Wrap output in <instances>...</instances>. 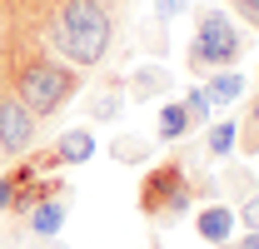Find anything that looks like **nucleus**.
<instances>
[{"label":"nucleus","mask_w":259,"mask_h":249,"mask_svg":"<svg viewBox=\"0 0 259 249\" xmlns=\"http://www.w3.org/2000/svg\"><path fill=\"white\" fill-rule=\"evenodd\" d=\"M180 100H185V110H190V120H194V124H209V120H214V105H209L204 85H190Z\"/></svg>","instance_id":"nucleus-16"},{"label":"nucleus","mask_w":259,"mask_h":249,"mask_svg":"<svg viewBox=\"0 0 259 249\" xmlns=\"http://www.w3.org/2000/svg\"><path fill=\"white\" fill-rule=\"evenodd\" d=\"M155 249H160V244H155Z\"/></svg>","instance_id":"nucleus-23"},{"label":"nucleus","mask_w":259,"mask_h":249,"mask_svg":"<svg viewBox=\"0 0 259 249\" xmlns=\"http://www.w3.org/2000/svg\"><path fill=\"white\" fill-rule=\"evenodd\" d=\"M0 249H20V229H10V234H0Z\"/></svg>","instance_id":"nucleus-21"},{"label":"nucleus","mask_w":259,"mask_h":249,"mask_svg":"<svg viewBox=\"0 0 259 249\" xmlns=\"http://www.w3.org/2000/svg\"><path fill=\"white\" fill-rule=\"evenodd\" d=\"M0 80L25 100V110L35 120H50V115H60L65 105L75 100L85 75L70 60H60L55 50H45L40 40H30L20 25H10V40L0 50Z\"/></svg>","instance_id":"nucleus-2"},{"label":"nucleus","mask_w":259,"mask_h":249,"mask_svg":"<svg viewBox=\"0 0 259 249\" xmlns=\"http://www.w3.org/2000/svg\"><path fill=\"white\" fill-rule=\"evenodd\" d=\"M90 155H95V135H90V130H60V140L35 159V164H40V170H55V164H85Z\"/></svg>","instance_id":"nucleus-7"},{"label":"nucleus","mask_w":259,"mask_h":249,"mask_svg":"<svg viewBox=\"0 0 259 249\" xmlns=\"http://www.w3.org/2000/svg\"><path fill=\"white\" fill-rule=\"evenodd\" d=\"M239 219H244L249 229H259V194H249V199L239 204Z\"/></svg>","instance_id":"nucleus-18"},{"label":"nucleus","mask_w":259,"mask_h":249,"mask_svg":"<svg viewBox=\"0 0 259 249\" xmlns=\"http://www.w3.org/2000/svg\"><path fill=\"white\" fill-rule=\"evenodd\" d=\"M229 249H259V229H249V234H239Z\"/></svg>","instance_id":"nucleus-20"},{"label":"nucleus","mask_w":259,"mask_h":249,"mask_svg":"<svg viewBox=\"0 0 259 249\" xmlns=\"http://www.w3.org/2000/svg\"><path fill=\"white\" fill-rule=\"evenodd\" d=\"M35 175H40V164H15V170H5V175H0V215H10L15 189L25 185V180H35Z\"/></svg>","instance_id":"nucleus-15"},{"label":"nucleus","mask_w":259,"mask_h":249,"mask_svg":"<svg viewBox=\"0 0 259 249\" xmlns=\"http://www.w3.org/2000/svg\"><path fill=\"white\" fill-rule=\"evenodd\" d=\"M239 145V124L234 120H209V135H204V155L209 159H229Z\"/></svg>","instance_id":"nucleus-13"},{"label":"nucleus","mask_w":259,"mask_h":249,"mask_svg":"<svg viewBox=\"0 0 259 249\" xmlns=\"http://www.w3.org/2000/svg\"><path fill=\"white\" fill-rule=\"evenodd\" d=\"M234 210H229V204H204V210H199V215H194V234H199V239H204V244H220L225 249L229 239H234Z\"/></svg>","instance_id":"nucleus-9"},{"label":"nucleus","mask_w":259,"mask_h":249,"mask_svg":"<svg viewBox=\"0 0 259 249\" xmlns=\"http://www.w3.org/2000/svg\"><path fill=\"white\" fill-rule=\"evenodd\" d=\"M169 90H175V75H169L160 60H145V65H135L125 75V95L140 100V105H145V100H160V95H169Z\"/></svg>","instance_id":"nucleus-8"},{"label":"nucleus","mask_w":259,"mask_h":249,"mask_svg":"<svg viewBox=\"0 0 259 249\" xmlns=\"http://www.w3.org/2000/svg\"><path fill=\"white\" fill-rule=\"evenodd\" d=\"M45 249H70V244H65V239H45Z\"/></svg>","instance_id":"nucleus-22"},{"label":"nucleus","mask_w":259,"mask_h":249,"mask_svg":"<svg viewBox=\"0 0 259 249\" xmlns=\"http://www.w3.org/2000/svg\"><path fill=\"white\" fill-rule=\"evenodd\" d=\"M239 55H244V35H239V25L229 20L220 5L199 10V25H194V40H190V70H194V75L229 70V65H239Z\"/></svg>","instance_id":"nucleus-3"},{"label":"nucleus","mask_w":259,"mask_h":249,"mask_svg":"<svg viewBox=\"0 0 259 249\" xmlns=\"http://www.w3.org/2000/svg\"><path fill=\"white\" fill-rule=\"evenodd\" d=\"M10 15L30 40L55 50L75 70L105 65L115 45V15L105 0H10Z\"/></svg>","instance_id":"nucleus-1"},{"label":"nucleus","mask_w":259,"mask_h":249,"mask_svg":"<svg viewBox=\"0 0 259 249\" xmlns=\"http://www.w3.org/2000/svg\"><path fill=\"white\" fill-rule=\"evenodd\" d=\"M185 5H190V0H155V20H160V25H169Z\"/></svg>","instance_id":"nucleus-17"},{"label":"nucleus","mask_w":259,"mask_h":249,"mask_svg":"<svg viewBox=\"0 0 259 249\" xmlns=\"http://www.w3.org/2000/svg\"><path fill=\"white\" fill-rule=\"evenodd\" d=\"M244 90H249V75H239L234 65H229V70H209V75H204V95H209V105H214V110L234 105Z\"/></svg>","instance_id":"nucleus-10"},{"label":"nucleus","mask_w":259,"mask_h":249,"mask_svg":"<svg viewBox=\"0 0 259 249\" xmlns=\"http://www.w3.org/2000/svg\"><path fill=\"white\" fill-rule=\"evenodd\" d=\"M20 219H25V229H30L35 239L45 244V239H55V234L65 229V219H70V199H65V194H45V199H35Z\"/></svg>","instance_id":"nucleus-6"},{"label":"nucleus","mask_w":259,"mask_h":249,"mask_svg":"<svg viewBox=\"0 0 259 249\" xmlns=\"http://www.w3.org/2000/svg\"><path fill=\"white\" fill-rule=\"evenodd\" d=\"M110 155L120 159V164H150L155 145H150L145 135H115V140H110Z\"/></svg>","instance_id":"nucleus-14"},{"label":"nucleus","mask_w":259,"mask_h":249,"mask_svg":"<svg viewBox=\"0 0 259 249\" xmlns=\"http://www.w3.org/2000/svg\"><path fill=\"white\" fill-rule=\"evenodd\" d=\"M125 105H130V95H125V75H110V80L95 90V100H90V115L110 124V120H120V115H125Z\"/></svg>","instance_id":"nucleus-11"},{"label":"nucleus","mask_w":259,"mask_h":249,"mask_svg":"<svg viewBox=\"0 0 259 249\" xmlns=\"http://www.w3.org/2000/svg\"><path fill=\"white\" fill-rule=\"evenodd\" d=\"M194 130V120H190V110H185V100H169L160 110V124H155V140H164V145H175V140H185Z\"/></svg>","instance_id":"nucleus-12"},{"label":"nucleus","mask_w":259,"mask_h":249,"mask_svg":"<svg viewBox=\"0 0 259 249\" xmlns=\"http://www.w3.org/2000/svg\"><path fill=\"white\" fill-rule=\"evenodd\" d=\"M234 10H239L249 25H259V0H234Z\"/></svg>","instance_id":"nucleus-19"},{"label":"nucleus","mask_w":259,"mask_h":249,"mask_svg":"<svg viewBox=\"0 0 259 249\" xmlns=\"http://www.w3.org/2000/svg\"><path fill=\"white\" fill-rule=\"evenodd\" d=\"M190 204H194V185L185 175V164L180 159L150 164V175L140 180V215L155 224H169V219L190 215Z\"/></svg>","instance_id":"nucleus-4"},{"label":"nucleus","mask_w":259,"mask_h":249,"mask_svg":"<svg viewBox=\"0 0 259 249\" xmlns=\"http://www.w3.org/2000/svg\"><path fill=\"white\" fill-rule=\"evenodd\" d=\"M35 130H40V120L25 110V100L0 80V145H5V159L25 155V150L35 145Z\"/></svg>","instance_id":"nucleus-5"}]
</instances>
